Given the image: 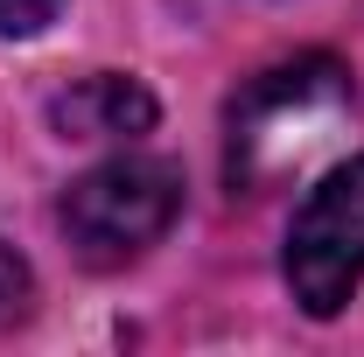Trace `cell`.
I'll return each instance as SVG.
<instances>
[{
    "instance_id": "6da1fadb",
    "label": "cell",
    "mask_w": 364,
    "mask_h": 357,
    "mask_svg": "<svg viewBox=\"0 0 364 357\" xmlns=\"http://www.w3.org/2000/svg\"><path fill=\"white\" fill-rule=\"evenodd\" d=\"M343 112H350V70L336 56H294V63L259 70L231 98V140H225L231 182L245 196L273 189L343 127Z\"/></svg>"
},
{
    "instance_id": "7a4b0ae2",
    "label": "cell",
    "mask_w": 364,
    "mask_h": 357,
    "mask_svg": "<svg viewBox=\"0 0 364 357\" xmlns=\"http://www.w3.org/2000/svg\"><path fill=\"white\" fill-rule=\"evenodd\" d=\"M176 218H182V169L161 154H112V161L85 169L63 196V238L98 273L140 260Z\"/></svg>"
},
{
    "instance_id": "3957f363",
    "label": "cell",
    "mask_w": 364,
    "mask_h": 357,
    "mask_svg": "<svg viewBox=\"0 0 364 357\" xmlns=\"http://www.w3.org/2000/svg\"><path fill=\"white\" fill-rule=\"evenodd\" d=\"M358 280H364V154H350L343 169H329L309 189V203L287 224V287L316 322H329L350 309Z\"/></svg>"
},
{
    "instance_id": "277c9868",
    "label": "cell",
    "mask_w": 364,
    "mask_h": 357,
    "mask_svg": "<svg viewBox=\"0 0 364 357\" xmlns=\"http://www.w3.org/2000/svg\"><path fill=\"white\" fill-rule=\"evenodd\" d=\"M49 127L63 140H140L154 127V91L140 78L98 70V78H77L70 91L49 98Z\"/></svg>"
},
{
    "instance_id": "5b68a950",
    "label": "cell",
    "mask_w": 364,
    "mask_h": 357,
    "mask_svg": "<svg viewBox=\"0 0 364 357\" xmlns=\"http://www.w3.org/2000/svg\"><path fill=\"white\" fill-rule=\"evenodd\" d=\"M28 315H36V273H28V260L14 245H0V336L21 329Z\"/></svg>"
},
{
    "instance_id": "8992f818",
    "label": "cell",
    "mask_w": 364,
    "mask_h": 357,
    "mask_svg": "<svg viewBox=\"0 0 364 357\" xmlns=\"http://www.w3.org/2000/svg\"><path fill=\"white\" fill-rule=\"evenodd\" d=\"M56 7H63V0H0V36H7V43L43 36L49 21H56Z\"/></svg>"
}]
</instances>
